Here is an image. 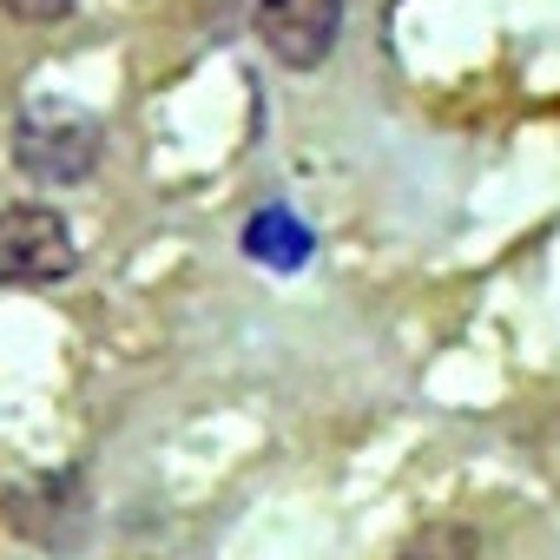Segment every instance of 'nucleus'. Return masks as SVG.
<instances>
[{
  "mask_svg": "<svg viewBox=\"0 0 560 560\" xmlns=\"http://www.w3.org/2000/svg\"><path fill=\"white\" fill-rule=\"evenodd\" d=\"M475 547H481V540H475L468 527H455V521H435V527H422V534H416V540H409L396 560H475Z\"/></svg>",
  "mask_w": 560,
  "mask_h": 560,
  "instance_id": "423d86ee",
  "label": "nucleus"
},
{
  "mask_svg": "<svg viewBox=\"0 0 560 560\" xmlns=\"http://www.w3.org/2000/svg\"><path fill=\"white\" fill-rule=\"evenodd\" d=\"M14 21H34V27H47V21H67L73 14V0H0Z\"/></svg>",
  "mask_w": 560,
  "mask_h": 560,
  "instance_id": "0eeeda50",
  "label": "nucleus"
},
{
  "mask_svg": "<svg viewBox=\"0 0 560 560\" xmlns=\"http://www.w3.org/2000/svg\"><path fill=\"white\" fill-rule=\"evenodd\" d=\"M244 250H250L257 264L298 270V264H304V250H311V231H304L284 205H270V211H257V218L244 224Z\"/></svg>",
  "mask_w": 560,
  "mask_h": 560,
  "instance_id": "39448f33",
  "label": "nucleus"
},
{
  "mask_svg": "<svg viewBox=\"0 0 560 560\" xmlns=\"http://www.w3.org/2000/svg\"><path fill=\"white\" fill-rule=\"evenodd\" d=\"M80 264L73 224L54 205H8L0 211V284H60Z\"/></svg>",
  "mask_w": 560,
  "mask_h": 560,
  "instance_id": "f03ea898",
  "label": "nucleus"
},
{
  "mask_svg": "<svg viewBox=\"0 0 560 560\" xmlns=\"http://www.w3.org/2000/svg\"><path fill=\"white\" fill-rule=\"evenodd\" d=\"M343 8L350 0H257V47L277 60V67H291V73H317L337 40H343Z\"/></svg>",
  "mask_w": 560,
  "mask_h": 560,
  "instance_id": "7ed1b4c3",
  "label": "nucleus"
},
{
  "mask_svg": "<svg viewBox=\"0 0 560 560\" xmlns=\"http://www.w3.org/2000/svg\"><path fill=\"white\" fill-rule=\"evenodd\" d=\"M100 152H106V126L86 106L40 100L14 119V165L34 185H80L100 172Z\"/></svg>",
  "mask_w": 560,
  "mask_h": 560,
  "instance_id": "f257e3e1",
  "label": "nucleus"
},
{
  "mask_svg": "<svg viewBox=\"0 0 560 560\" xmlns=\"http://www.w3.org/2000/svg\"><path fill=\"white\" fill-rule=\"evenodd\" d=\"M0 514H8L14 534H27L40 547H73L80 527H86V481L80 475H47V481H27V488H8L0 494Z\"/></svg>",
  "mask_w": 560,
  "mask_h": 560,
  "instance_id": "20e7f679",
  "label": "nucleus"
}]
</instances>
